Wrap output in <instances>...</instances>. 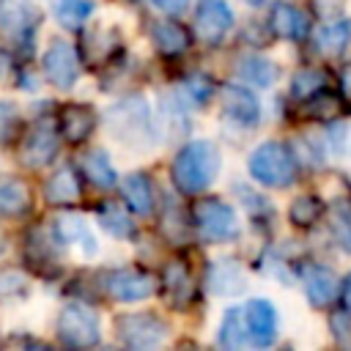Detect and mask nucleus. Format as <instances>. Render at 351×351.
<instances>
[{
	"instance_id": "obj_12",
	"label": "nucleus",
	"mask_w": 351,
	"mask_h": 351,
	"mask_svg": "<svg viewBox=\"0 0 351 351\" xmlns=\"http://www.w3.org/2000/svg\"><path fill=\"white\" fill-rule=\"evenodd\" d=\"M222 110L230 121L239 126H255L261 121V104L250 88L241 85H225L222 88Z\"/></svg>"
},
{
	"instance_id": "obj_9",
	"label": "nucleus",
	"mask_w": 351,
	"mask_h": 351,
	"mask_svg": "<svg viewBox=\"0 0 351 351\" xmlns=\"http://www.w3.org/2000/svg\"><path fill=\"white\" fill-rule=\"evenodd\" d=\"M233 27V11L225 0H200L195 8V33L206 44H219Z\"/></svg>"
},
{
	"instance_id": "obj_14",
	"label": "nucleus",
	"mask_w": 351,
	"mask_h": 351,
	"mask_svg": "<svg viewBox=\"0 0 351 351\" xmlns=\"http://www.w3.org/2000/svg\"><path fill=\"white\" fill-rule=\"evenodd\" d=\"M271 30L280 36V38H291V41H299L307 36L310 30V19L302 8L296 5H288V3H280L274 11H271Z\"/></svg>"
},
{
	"instance_id": "obj_20",
	"label": "nucleus",
	"mask_w": 351,
	"mask_h": 351,
	"mask_svg": "<svg viewBox=\"0 0 351 351\" xmlns=\"http://www.w3.org/2000/svg\"><path fill=\"white\" fill-rule=\"evenodd\" d=\"M123 189V197H126V206L134 211V214H151L154 211V189H151V181L143 176V173H132L123 178L121 184Z\"/></svg>"
},
{
	"instance_id": "obj_16",
	"label": "nucleus",
	"mask_w": 351,
	"mask_h": 351,
	"mask_svg": "<svg viewBox=\"0 0 351 351\" xmlns=\"http://www.w3.org/2000/svg\"><path fill=\"white\" fill-rule=\"evenodd\" d=\"M304 291H307V299L315 304V307H326L335 296H337V280L329 269L324 266H310L304 271Z\"/></svg>"
},
{
	"instance_id": "obj_17",
	"label": "nucleus",
	"mask_w": 351,
	"mask_h": 351,
	"mask_svg": "<svg viewBox=\"0 0 351 351\" xmlns=\"http://www.w3.org/2000/svg\"><path fill=\"white\" fill-rule=\"evenodd\" d=\"M44 197L47 203L52 206H66V203H74L80 197V181L74 176L71 167H60L55 176L47 178L44 184Z\"/></svg>"
},
{
	"instance_id": "obj_23",
	"label": "nucleus",
	"mask_w": 351,
	"mask_h": 351,
	"mask_svg": "<svg viewBox=\"0 0 351 351\" xmlns=\"http://www.w3.org/2000/svg\"><path fill=\"white\" fill-rule=\"evenodd\" d=\"M351 41V22L348 19H337V22H329L318 30L315 36V47L324 52V55H337L348 47Z\"/></svg>"
},
{
	"instance_id": "obj_24",
	"label": "nucleus",
	"mask_w": 351,
	"mask_h": 351,
	"mask_svg": "<svg viewBox=\"0 0 351 351\" xmlns=\"http://www.w3.org/2000/svg\"><path fill=\"white\" fill-rule=\"evenodd\" d=\"M239 77L255 88H269L277 80V69L271 60L258 58V55H247L239 60Z\"/></svg>"
},
{
	"instance_id": "obj_10",
	"label": "nucleus",
	"mask_w": 351,
	"mask_h": 351,
	"mask_svg": "<svg viewBox=\"0 0 351 351\" xmlns=\"http://www.w3.org/2000/svg\"><path fill=\"white\" fill-rule=\"evenodd\" d=\"M244 324H247V337L255 346H271L277 337V310L266 299H252L244 307Z\"/></svg>"
},
{
	"instance_id": "obj_2",
	"label": "nucleus",
	"mask_w": 351,
	"mask_h": 351,
	"mask_svg": "<svg viewBox=\"0 0 351 351\" xmlns=\"http://www.w3.org/2000/svg\"><path fill=\"white\" fill-rule=\"evenodd\" d=\"M250 176L263 186H274V189L288 186L296 176L293 154L288 151V145L277 140L261 143L250 156Z\"/></svg>"
},
{
	"instance_id": "obj_36",
	"label": "nucleus",
	"mask_w": 351,
	"mask_h": 351,
	"mask_svg": "<svg viewBox=\"0 0 351 351\" xmlns=\"http://www.w3.org/2000/svg\"><path fill=\"white\" fill-rule=\"evenodd\" d=\"M340 304L346 313H351V274H346V280L340 285Z\"/></svg>"
},
{
	"instance_id": "obj_22",
	"label": "nucleus",
	"mask_w": 351,
	"mask_h": 351,
	"mask_svg": "<svg viewBox=\"0 0 351 351\" xmlns=\"http://www.w3.org/2000/svg\"><path fill=\"white\" fill-rule=\"evenodd\" d=\"M165 288H167V293H170L176 307L184 310L189 304L195 288H192V277H189V271H186V266L181 261L167 263V269H165Z\"/></svg>"
},
{
	"instance_id": "obj_37",
	"label": "nucleus",
	"mask_w": 351,
	"mask_h": 351,
	"mask_svg": "<svg viewBox=\"0 0 351 351\" xmlns=\"http://www.w3.org/2000/svg\"><path fill=\"white\" fill-rule=\"evenodd\" d=\"M5 71H8V58H5L3 52H0V77H3Z\"/></svg>"
},
{
	"instance_id": "obj_38",
	"label": "nucleus",
	"mask_w": 351,
	"mask_h": 351,
	"mask_svg": "<svg viewBox=\"0 0 351 351\" xmlns=\"http://www.w3.org/2000/svg\"><path fill=\"white\" fill-rule=\"evenodd\" d=\"M247 3H252V5H258V3H261V0H247Z\"/></svg>"
},
{
	"instance_id": "obj_15",
	"label": "nucleus",
	"mask_w": 351,
	"mask_h": 351,
	"mask_svg": "<svg viewBox=\"0 0 351 351\" xmlns=\"http://www.w3.org/2000/svg\"><path fill=\"white\" fill-rule=\"evenodd\" d=\"M208 288L217 296H233L244 291V271L236 261H214L208 269Z\"/></svg>"
},
{
	"instance_id": "obj_7",
	"label": "nucleus",
	"mask_w": 351,
	"mask_h": 351,
	"mask_svg": "<svg viewBox=\"0 0 351 351\" xmlns=\"http://www.w3.org/2000/svg\"><path fill=\"white\" fill-rule=\"evenodd\" d=\"M101 285L118 302H140V299H148L154 293V288H156L154 277L148 271H143V269H134V266L104 271L101 274Z\"/></svg>"
},
{
	"instance_id": "obj_4",
	"label": "nucleus",
	"mask_w": 351,
	"mask_h": 351,
	"mask_svg": "<svg viewBox=\"0 0 351 351\" xmlns=\"http://www.w3.org/2000/svg\"><path fill=\"white\" fill-rule=\"evenodd\" d=\"M107 126L115 132L118 140L137 143V140L145 137L148 129H151V110H148V101H145L143 96H129V99L115 101V104L107 110Z\"/></svg>"
},
{
	"instance_id": "obj_26",
	"label": "nucleus",
	"mask_w": 351,
	"mask_h": 351,
	"mask_svg": "<svg viewBox=\"0 0 351 351\" xmlns=\"http://www.w3.org/2000/svg\"><path fill=\"white\" fill-rule=\"evenodd\" d=\"M82 170H85V176H88V181L93 184V186H99V189H107V186H112L115 184V167H112V162H110V156L104 154V151H90L85 159H82Z\"/></svg>"
},
{
	"instance_id": "obj_35",
	"label": "nucleus",
	"mask_w": 351,
	"mask_h": 351,
	"mask_svg": "<svg viewBox=\"0 0 351 351\" xmlns=\"http://www.w3.org/2000/svg\"><path fill=\"white\" fill-rule=\"evenodd\" d=\"M11 123H16V107L14 104H0V132L8 134Z\"/></svg>"
},
{
	"instance_id": "obj_1",
	"label": "nucleus",
	"mask_w": 351,
	"mask_h": 351,
	"mask_svg": "<svg viewBox=\"0 0 351 351\" xmlns=\"http://www.w3.org/2000/svg\"><path fill=\"white\" fill-rule=\"evenodd\" d=\"M219 165L222 159L211 140H192L173 159V184L186 195H197L211 186L219 173Z\"/></svg>"
},
{
	"instance_id": "obj_32",
	"label": "nucleus",
	"mask_w": 351,
	"mask_h": 351,
	"mask_svg": "<svg viewBox=\"0 0 351 351\" xmlns=\"http://www.w3.org/2000/svg\"><path fill=\"white\" fill-rule=\"evenodd\" d=\"M335 236H337V244L351 252V208H343L335 219Z\"/></svg>"
},
{
	"instance_id": "obj_31",
	"label": "nucleus",
	"mask_w": 351,
	"mask_h": 351,
	"mask_svg": "<svg viewBox=\"0 0 351 351\" xmlns=\"http://www.w3.org/2000/svg\"><path fill=\"white\" fill-rule=\"evenodd\" d=\"M184 88H186V93H189L192 99H197V101H206V99L214 93V82H211L208 77H203V74H192V77L184 82Z\"/></svg>"
},
{
	"instance_id": "obj_33",
	"label": "nucleus",
	"mask_w": 351,
	"mask_h": 351,
	"mask_svg": "<svg viewBox=\"0 0 351 351\" xmlns=\"http://www.w3.org/2000/svg\"><path fill=\"white\" fill-rule=\"evenodd\" d=\"M25 288V277L14 269H3L0 271V296H11V293H22Z\"/></svg>"
},
{
	"instance_id": "obj_13",
	"label": "nucleus",
	"mask_w": 351,
	"mask_h": 351,
	"mask_svg": "<svg viewBox=\"0 0 351 351\" xmlns=\"http://www.w3.org/2000/svg\"><path fill=\"white\" fill-rule=\"evenodd\" d=\"M55 233H58V239L63 244H77L82 255H96V250H99L96 236L90 233L88 222L80 214H63V217H58Z\"/></svg>"
},
{
	"instance_id": "obj_29",
	"label": "nucleus",
	"mask_w": 351,
	"mask_h": 351,
	"mask_svg": "<svg viewBox=\"0 0 351 351\" xmlns=\"http://www.w3.org/2000/svg\"><path fill=\"white\" fill-rule=\"evenodd\" d=\"M324 85H326L324 71H318V69H304V71H299V74L291 80V93H293V99H310V96L324 93Z\"/></svg>"
},
{
	"instance_id": "obj_25",
	"label": "nucleus",
	"mask_w": 351,
	"mask_h": 351,
	"mask_svg": "<svg viewBox=\"0 0 351 351\" xmlns=\"http://www.w3.org/2000/svg\"><path fill=\"white\" fill-rule=\"evenodd\" d=\"M52 14L63 27L77 30L93 14V0H52Z\"/></svg>"
},
{
	"instance_id": "obj_34",
	"label": "nucleus",
	"mask_w": 351,
	"mask_h": 351,
	"mask_svg": "<svg viewBox=\"0 0 351 351\" xmlns=\"http://www.w3.org/2000/svg\"><path fill=\"white\" fill-rule=\"evenodd\" d=\"M148 3L154 8H159V11H165V14H181L189 0H148Z\"/></svg>"
},
{
	"instance_id": "obj_11",
	"label": "nucleus",
	"mask_w": 351,
	"mask_h": 351,
	"mask_svg": "<svg viewBox=\"0 0 351 351\" xmlns=\"http://www.w3.org/2000/svg\"><path fill=\"white\" fill-rule=\"evenodd\" d=\"M58 154V132L47 123H38L36 129L27 132L25 143H22V151H19V159L27 165V167H44L55 159Z\"/></svg>"
},
{
	"instance_id": "obj_18",
	"label": "nucleus",
	"mask_w": 351,
	"mask_h": 351,
	"mask_svg": "<svg viewBox=\"0 0 351 351\" xmlns=\"http://www.w3.org/2000/svg\"><path fill=\"white\" fill-rule=\"evenodd\" d=\"M151 38H154V44L159 47V52H165V55H181V52L189 47V33H186V27L178 25V22H170V19L154 22Z\"/></svg>"
},
{
	"instance_id": "obj_19",
	"label": "nucleus",
	"mask_w": 351,
	"mask_h": 351,
	"mask_svg": "<svg viewBox=\"0 0 351 351\" xmlns=\"http://www.w3.org/2000/svg\"><path fill=\"white\" fill-rule=\"evenodd\" d=\"M30 208V189L8 176H0V217H22Z\"/></svg>"
},
{
	"instance_id": "obj_30",
	"label": "nucleus",
	"mask_w": 351,
	"mask_h": 351,
	"mask_svg": "<svg viewBox=\"0 0 351 351\" xmlns=\"http://www.w3.org/2000/svg\"><path fill=\"white\" fill-rule=\"evenodd\" d=\"M321 217V200L313 197V195H302L291 203V222L299 225V228H307L313 225L315 219Z\"/></svg>"
},
{
	"instance_id": "obj_8",
	"label": "nucleus",
	"mask_w": 351,
	"mask_h": 351,
	"mask_svg": "<svg viewBox=\"0 0 351 351\" xmlns=\"http://www.w3.org/2000/svg\"><path fill=\"white\" fill-rule=\"evenodd\" d=\"M41 69H44L47 82H52L55 88H60V90L71 88V85L77 82V77H80V58H77V49H74L69 41H52L49 49L44 52Z\"/></svg>"
},
{
	"instance_id": "obj_27",
	"label": "nucleus",
	"mask_w": 351,
	"mask_h": 351,
	"mask_svg": "<svg viewBox=\"0 0 351 351\" xmlns=\"http://www.w3.org/2000/svg\"><path fill=\"white\" fill-rule=\"evenodd\" d=\"M99 222L110 236H118V239H129L134 233V222L129 219V214L118 203H101L99 206Z\"/></svg>"
},
{
	"instance_id": "obj_28",
	"label": "nucleus",
	"mask_w": 351,
	"mask_h": 351,
	"mask_svg": "<svg viewBox=\"0 0 351 351\" xmlns=\"http://www.w3.org/2000/svg\"><path fill=\"white\" fill-rule=\"evenodd\" d=\"M217 340H219V346H225V348H239V346H244V340H250V337H247V324H244V310L233 307V310L225 313V318H222V324H219Z\"/></svg>"
},
{
	"instance_id": "obj_5",
	"label": "nucleus",
	"mask_w": 351,
	"mask_h": 351,
	"mask_svg": "<svg viewBox=\"0 0 351 351\" xmlns=\"http://www.w3.org/2000/svg\"><path fill=\"white\" fill-rule=\"evenodd\" d=\"M118 337L129 348H156L167 340V324L154 313H126L118 318Z\"/></svg>"
},
{
	"instance_id": "obj_3",
	"label": "nucleus",
	"mask_w": 351,
	"mask_h": 351,
	"mask_svg": "<svg viewBox=\"0 0 351 351\" xmlns=\"http://www.w3.org/2000/svg\"><path fill=\"white\" fill-rule=\"evenodd\" d=\"M192 219L203 239L208 241H230L239 236V219L236 211L217 197H200L192 206Z\"/></svg>"
},
{
	"instance_id": "obj_21",
	"label": "nucleus",
	"mask_w": 351,
	"mask_h": 351,
	"mask_svg": "<svg viewBox=\"0 0 351 351\" xmlns=\"http://www.w3.org/2000/svg\"><path fill=\"white\" fill-rule=\"evenodd\" d=\"M93 112L90 107H82V104H71L63 110L60 115V132L69 143H82L90 132H93Z\"/></svg>"
},
{
	"instance_id": "obj_6",
	"label": "nucleus",
	"mask_w": 351,
	"mask_h": 351,
	"mask_svg": "<svg viewBox=\"0 0 351 351\" xmlns=\"http://www.w3.org/2000/svg\"><path fill=\"white\" fill-rule=\"evenodd\" d=\"M58 335L66 346H96L99 343V315L85 304H66L58 318Z\"/></svg>"
}]
</instances>
